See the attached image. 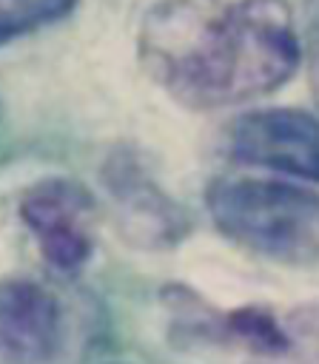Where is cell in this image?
Wrapping results in <instances>:
<instances>
[{
    "label": "cell",
    "instance_id": "obj_1",
    "mask_svg": "<svg viewBox=\"0 0 319 364\" xmlns=\"http://www.w3.org/2000/svg\"><path fill=\"white\" fill-rule=\"evenodd\" d=\"M148 74L188 108H225L285 85L302 57L288 0H160L142 23Z\"/></svg>",
    "mask_w": 319,
    "mask_h": 364
},
{
    "label": "cell",
    "instance_id": "obj_2",
    "mask_svg": "<svg viewBox=\"0 0 319 364\" xmlns=\"http://www.w3.org/2000/svg\"><path fill=\"white\" fill-rule=\"evenodd\" d=\"M205 205L239 247L293 267L319 262V193L285 179L236 173L214 179Z\"/></svg>",
    "mask_w": 319,
    "mask_h": 364
},
{
    "label": "cell",
    "instance_id": "obj_3",
    "mask_svg": "<svg viewBox=\"0 0 319 364\" xmlns=\"http://www.w3.org/2000/svg\"><path fill=\"white\" fill-rule=\"evenodd\" d=\"M162 299L171 313V333L182 344L236 350L262 361H279L293 355L302 333H308L310 327V321H305L302 313L279 318L265 304L216 310L182 284H171L162 293Z\"/></svg>",
    "mask_w": 319,
    "mask_h": 364
},
{
    "label": "cell",
    "instance_id": "obj_4",
    "mask_svg": "<svg viewBox=\"0 0 319 364\" xmlns=\"http://www.w3.org/2000/svg\"><path fill=\"white\" fill-rule=\"evenodd\" d=\"M20 219L31 230L43 259L60 273H77L94 253L97 202L74 179L46 176L23 191Z\"/></svg>",
    "mask_w": 319,
    "mask_h": 364
},
{
    "label": "cell",
    "instance_id": "obj_5",
    "mask_svg": "<svg viewBox=\"0 0 319 364\" xmlns=\"http://www.w3.org/2000/svg\"><path fill=\"white\" fill-rule=\"evenodd\" d=\"M103 185L108 191L117 225L131 245L145 250H165L188 236V210L160 188V182L148 173L134 151L117 148L105 159Z\"/></svg>",
    "mask_w": 319,
    "mask_h": 364
},
{
    "label": "cell",
    "instance_id": "obj_6",
    "mask_svg": "<svg viewBox=\"0 0 319 364\" xmlns=\"http://www.w3.org/2000/svg\"><path fill=\"white\" fill-rule=\"evenodd\" d=\"M231 159L319 182V119L302 108H256L231 122Z\"/></svg>",
    "mask_w": 319,
    "mask_h": 364
},
{
    "label": "cell",
    "instance_id": "obj_7",
    "mask_svg": "<svg viewBox=\"0 0 319 364\" xmlns=\"http://www.w3.org/2000/svg\"><path fill=\"white\" fill-rule=\"evenodd\" d=\"M63 341L60 301L31 279H0V364H48Z\"/></svg>",
    "mask_w": 319,
    "mask_h": 364
},
{
    "label": "cell",
    "instance_id": "obj_8",
    "mask_svg": "<svg viewBox=\"0 0 319 364\" xmlns=\"http://www.w3.org/2000/svg\"><path fill=\"white\" fill-rule=\"evenodd\" d=\"M77 0H0V46L63 20Z\"/></svg>",
    "mask_w": 319,
    "mask_h": 364
},
{
    "label": "cell",
    "instance_id": "obj_9",
    "mask_svg": "<svg viewBox=\"0 0 319 364\" xmlns=\"http://www.w3.org/2000/svg\"><path fill=\"white\" fill-rule=\"evenodd\" d=\"M310 43H313V77H316V88H319V0L310 3Z\"/></svg>",
    "mask_w": 319,
    "mask_h": 364
}]
</instances>
